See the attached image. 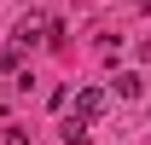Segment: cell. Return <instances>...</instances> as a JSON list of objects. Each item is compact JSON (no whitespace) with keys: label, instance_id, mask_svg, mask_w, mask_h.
<instances>
[{"label":"cell","instance_id":"obj_1","mask_svg":"<svg viewBox=\"0 0 151 145\" xmlns=\"http://www.w3.org/2000/svg\"><path fill=\"white\" fill-rule=\"evenodd\" d=\"M105 105H111V93H105V87H81V93H76V110H70V116H81V122L93 128L99 116H105Z\"/></svg>","mask_w":151,"mask_h":145},{"label":"cell","instance_id":"obj_2","mask_svg":"<svg viewBox=\"0 0 151 145\" xmlns=\"http://www.w3.org/2000/svg\"><path fill=\"white\" fill-rule=\"evenodd\" d=\"M12 41H18V47H35V41H47V23H41V18H23L18 29H12Z\"/></svg>","mask_w":151,"mask_h":145},{"label":"cell","instance_id":"obj_3","mask_svg":"<svg viewBox=\"0 0 151 145\" xmlns=\"http://www.w3.org/2000/svg\"><path fill=\"white\" fill-rule=\"evenodd\" d=\"M139 87H145V81H139L134 70H122V75L111 81V93H116V99H139Z\"/></svg>","mask_w":151,"mask_h":145},{"label":"cell","instance_id":"obj_4","mask_svg":"<svg viewBox=\"0 0 151 145\" xmlns=\"http://www.w3.org/2000/svg\"><path fill=\"white\" fill-rule=\"evenodd\" d=\"M64 145H87V122L81 116H64Z\"/></svg>","mask_w":151,"mask_h":145},{"label":"cell","instance_id":"obj_5","mask_svg":"<svg viewBox=\"0 0 151 145\" xmlns=\"http://www.w3.org/2000/svg\"><path fill=\"white\" fill-rule=\"evenodd\" d=\"M0 145H35V134H29V128H6V134H0Z\"/></svg>","mask_w":151,"mask_h":145},{"label":"cell","instance_id":"obj_6","mask_svg":"<svg viewBox=\"0 0 151 145\" xmlns=\"http://www.w3.org/2000/svg\"><path fill=\"white\" fill-rule=\"evenodd\" d=\"M134 6H139V12H151V0H134Z\"/></svg>","mask_w":151,"mask_h":145}]
</instances>
